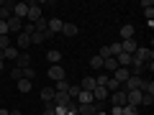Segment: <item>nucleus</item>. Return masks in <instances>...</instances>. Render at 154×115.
Here are the masks:
<instances>
[{
	"label": "nucleus",
	"mask_w": 154,
	"mask_h": 115,
	"mask_svg": "<svg viewBox=\"0 0 154 115\" xmlns=\"http://www.w3.org/2000/svg\"><path fill=\"white\" fill-rule=\"evenodd\" d=\"M77 31H80V28H77L75 23H64V26H62V33H64V36H77Z\"/></svg>",
	"instance_id": "20"
},
{
	"label": "nucleus",
	"mask_w": 154,
	"mask_h": 115,
	"mask_svg": "<svg viewBox=\"0 0 154 115\" xmlns=\"http://www.w3.org/2000/svg\"><path fill=\"white\" fill-rule=\"evenodd\" d=\"M105 90H108V92H116V90H121V84L116 82L113 77H108V82H105Z\"/></svg>",
	"instance_id": "26"
},
{
	"label": "nucleus",
	"mask_w": 154,
	"mask_h": 115,
	"mask_svg": "<svg viewBox=\"0 0 154 115\" xmlns=\"http://www.w3.org/2000/svg\"><path fill=\"white\" fill-rule=\"evenodd\" d=\"M46 74H49L51 79H54V82H59V79H67V74H64V66H62V64H51Z\"/></svg>",
	"instance_id": "3"
},
{
	"label": "nucleus",
	"mask_w": 154,
	"mask_h": 115,
	"mask_svg": "<svg viewBox=\"0 0 154 115\" xmlns=\"http://www.w3.org/2000/svg\"><path fill=\"white\" fill-rule=\"evenodd\" d=\"M154 105V95H141V108H152Z\"/></svg>",
	"instance_id": "30"
},
{
	"label": "nucleus",
	"mask_w": 154,
	"mask_h": 115,
	"mask_svg": "<svg viewBox=\"0 0 154 115\" xmlns=\"http://www.w3.org/2000/svg\"><path fill=\"white\" fill-rule=\"evenodd\" d=\"M80 90H88V92H93V90H95V77H85V79H82V82H80Z\"/></svg>",
	"instance_id": "18"
},
{
	"label": "nucleus",
	"mask_w": 154,
	"mask_h": 115,
	"mask_svg": "<svg viewBox=\"0 0 154 115\" xmlns=\"http://www.w3.org/2000/svg\"><path fill=\"white\" fill-rule=\"evenodd\" d=\"M16 66H18V69H26V66H31V56H28L26 51H21V54H18V59H16Z\"/></svg>",
	"instance_id": "13"
},
{
	"label": "nucleus",
	"mask_w": 154,
	"mask_h": 115,
	"mask_svg": "<svg viewBox=\"0 0 154 115\" xmlns=\"http://www.w3.org/2000/svg\"><path fill=\"white\" fill-rule=\"evenodd\" d=\"M110 102H113V108H123V105H126V92H123V90L110 92Z\"/></svg>",
	"instance_id": "7"
},
{
	"label": "nucleus",
	"mask_w": 154,
	"mask_h": 115,
	"mask_svg": "<svg viewBox=\"0 0 154 115\" xmlns=\"http://www.w3.org/2000/svg\"><path fill=\"white\" fill-rule=\"evenodd\" d=\"M110 115H123V108H110Z\"/></svg>",
	"instance_id": "36"
},
{
	"label": "nucleus",
	"mask_w": 154,
	"mask_h": 115,
	"mask_svg": "<svg viewBox=\"0 0 154 115\" xmlns=\"http://www.w3.org/2000/svg\"><path fill=\"white\" fill-rule=\"evenodd\" d=\"M128 38H134V26H123L121 28V38H118V41H128Z\"/></svg>",
	"instance_id": "22"
},
{
	"label": "nucleus",
	"mask_w": 154,
	"mask_h": 115,
	"mask_svg": "<svg viewBox=\"0 0 154 115\" xmlns=\"http://www.w3.org/2000/svg\"><path fill=\"white\" fill-rule=\"evenodd\" d=\"M69 90V82L67 79H59V82H54V92H67Z\"/></svg>",
	"instance_id": "25"
},
{
	"label": "nucleus",
	"mask_w": 154,
	"mask_h": 115,
	"mask_svg": "<svg viewBox=\"0 0 154 115\" xmlns=\"http://www.w3.org/2000/svg\"><path fill=\"white\" fill-rule=\"evenodd\" d=\"M93 92H88V90H80V95H77V105H93Z\"/></svg>",
	"instance_id": "12"
},
{
	"label": "nucleus",
	"mask_w": 154,
	"mask_h": 115,
	"mask_svg": "<svg viewBox=\"0 0 154 115\" xmlns=\"http://www.w3.org/2000/svg\"><path fill=\"white\" fill-rule=\"evenodd\" d=\"M13 16L21 18V21H26V16H28V3H16V5H13Z\"/></svg>",
	"instance_id": "11"
},
{
	"label": "nucleus",
	"mask_w": 154,
	"mask_h": 115,
	"mask_svg": "<svg viewBox=\"0 0 154 115\" xmlns=\"http://www.w3.org/2000/svg\"><path fill=\"white\" fill-rule=\"evenodd\" d=\"M118 44H121V51H123V54H131V56H134V51L139 49V41H136V38H128V41H118Z\"/></svg>",
	"instance_id": "8"
},
{
	"label": "nucleus",
	"mask_w": 154,
	"mask_h": 115,
	"mask_svg": "<svg viewBox=\"0 0 154 115\" xmlns=\"http://www.w3.org/2000/svg\"><path fill=\"white\" fill-rule=\"evenodd\" d=\"M90 66H93V69H103V59H100V56L95 54L93 59H90Z\"/></svg>",
	"instance_id": "31"
},
{
	"label": "nucleus",
	"mask_w": 154,
	"mask_h": 115,
	"mask_svg": "<svg viewBox=\"0 0 154 115\" xmlns=\"http://www.w3.org/2000/svg\"><path fill=\"white\" fill-rule=\"evenodd\" d=\"M123 115H139V108H134V105H123Z\"/></svg>",
	"instance_id": "32"
},
{
	"label": "nucleus",
	"mask_w": 154,
	"mask_h": 115,
	"mask_svg": "<svg viewBox=\"0 0 154 115\" xmlns=\"http://www.w3.org/2000/svg\"><path fill=\"white\" fill-rule=\"evenodd\" d=\"M44 115H57V113H54V105H51V102H46V110H44Z\"/></svg>",
	"instance_id": "35"
},
{
	"label": "nucleus",
	"mask_w": 154,
	"mask_h": 115,
	"mask_svg": "<svg viewBox=\"0 0 154 115\" xmlns=\"http://www.w3.org/2000/svg\"><path fill=\"white\" fill-rule=\"evenodd\" d=\"M8 46H11V38H8V36H0V49H8Z\"/></svg>",
	"instance_id": "33"
},
{
	"label": "nucleus",
	"mask_w": 154,
	"mask_h": 115,
	"mask_svg": "<svg viewBox=\"0 0 154 115\" xmlns=\"http://www.w3.org/2000/svg\"><path fill=\"white\" fill-rule=\"evenodd\" d=\"M8 77H11L13 82H18V79H21V77H23V69H18V66H13V69L8 72Z\"/></svg>",
	"instance_id": "27"
},
{
	"label": "nucleus",
	"mask_w": 154,
	"mask_h": 115,
	"mask_svg": "<svg viewBox=\"0 0 154 115\" xmlns=\"http://www.w3.org/2000/svg\"><path fill=\"white\" fill-rule=\"evenodd\" d=\"M103 69H108V74H113V72L118 69V61H116V56H108V59H103Z\"/></svg>",
	"instance_id": "16"
},
{
	"label": "nucleus",
	"mask_w": 154,
	"mask_h": 115,
	"mask_svg": "<svg viewBox=\"0 0 154 115\" xmlns=\"http://www.w3.org/2000/svg\"><path fill=\"white\" fill-rule=\"evenodd\" d=\"M41 18H44V16H41L38 3H36V0H31V3H28V16H26V21H28V23H38Z\"/></svg>",
	"instance_id": "1"
},
{
	"label": "nucleus",
	"mask_w": 154,
	"mask_h": 115,
	"mask_svg": "<svg viewBox=\"0 0 154 115\" xmlns=\"http://www.w3.org/2000/svg\"><path fill=\"white\" fill-rule=\"evenodd\" d=\"M28 46H31V36L18 33V49H28Z\"/></svg>",
	"instance_id": "23"
},
{
	"label": "nucleus",
	"mask_w": 154,
	"mask_h": 115,
	"mask_svg": "<svg viewBox=\"0 0 154 115\" xmlns=\"http://www.w3.org/2000/svg\"><path fill=\"white\" fill-rule=\"evenodd\" d=\"M41 100H44V105L51 102V100H54V90H51V87H44V90H41Z\"/></svg>",
	"instance_id": "24"
},
{
	"label": "nucleus",
	"mask_w": 154,
	"mask_h": 115,
	"mask_svg": "<svg viewBox=\"0 0 154 115\" xmlns=\"http://www.w3.org/2000/svg\"><path fill=\"white\" fill-rule=\"evenodd\" d=\"M8 113H11V110H5V108H0V115H8Z\"/></svg>",
	"instance_id": "39"
},
{
	"label": "nucleus",
	"mask_w": 154,
	"mask_h": 115,
	"mask_svg": "<svg viewBox=\"0 0 154 115\" xmlns=\"http://www.w3.org/2000/svg\"><path fill=\"white\" fill-rule=\"evenodd\" d=\"M116 61H118V66H123V69H128V66H131V54H118L116 56Z\"/></svg>",
	"instance_id": "17"
},
{
	"label": "nucleus",
	"mask_w": 154,
	"mask_h": 115,
	"mask_svg": "<svg viewBox=\"0 0 154 115\" xmlns=\"http://www.w3.org/2000/svg\"><path fill=\"white\" fill-rule=\"evenodd\" d=\"M18 54H21V51H18V46H8V49H3V56H5V59H13V61H16Z\"/></svg>",
	"instance_id": "19"
},
{
	"label": "nucleus",
	"mask_w": 154,
	"mask_h": 115,
	"mask_svg": "<svg viewBox=\"0 0 154 115\" xmlns=\"http://www.w3.org/2000/svg\"><path fill=\"white\" fill-rule=\"evenodd\" d=\"M13 0H3V5H0V21H8V18L13 16Z\"/></svg>",
	"instance_id": "6"
},
{
	"label": "nucleus",
	"mask_w": 154,
	"mask_h": 115,
	"mask_svg": "<svg viewBox=\"0 0 154 115\" xmlns=\"http://www.w3.org/2000/svg\"><path fill=\"white\" fill-rule=\"evenodd\" d=\"M108 54L110 56H118V54H121V44H118V41H116V44H108Z\"/></svg>",
	"instance_id": "29"
},
{
	"label": "nucleus",
	"mask_w": 154,
	"mask_h": 115,
	"mask_svg": "<svg viewBox=\"0 0 154 115\" xmlns=\"http://www.w3.org/2000/svg\"><path fill=\"white\" fill-rule=\"evenodd\" d=\"M126 105L141 108V92H139V90H131V92H126Z\"/></svg>",
	"instance_id": "9"
},
{
	"label": "nucleus",
	"mask_w": 154,
	"mask_h": 115,
	"mask_svg": "<svg viewBox=\"0 0 154 115\" xmlns=\"http://www.w3.org/2000/svg\"><path fill=\"white\" fill-rule=\"evenodd\" d=\"M62 26H64V21H62V18H49V21H46V28H49L51 36L62 33Z\"/></svg>",
	"instance_id": "5"
},
{
	"label": "nucleus",
	"mask_w": 154,
	"mask_h": 115,
	"mask_svg": "<svg viewBox=\"0 0 154 115\" xmlns=\"http://www.w3.org/2000/svg\"><path fill=\"white\" fill-rule=\"evenodd\" d=\"M93 100L95 102H105V100H108V90L105 87H95L93 90Z\"/></svg>",
	"instance_id": "15"
},
{
	"label": "nucleus",
	"mask_w": 154,
	"mask_h": 115,
	"mask_svg": "<svg viewBox=\"0 0 154 115\" xmlns=\"http://www.w3.org/2000/svg\"><path fill=\"white\" fill-rule=\"evenodd\" d=\"M8 115H23V113H21V110H11V113H8Z\"/></svg>",
	"instance_id": "37"
},
{
	"label": "nucleus",
	"mask_w": 154,
	"mask_h": 115,
	"mask_svg": "<svg viewBox=\"0 0 154 115\" xmlns=\"http://www.w3.org/2000/svg\"><path fill=\"white\" fill-rule=\"evenodd\" d=\"M110 77H113L116 82H118V84H121V87H123V84H126V79H128V77H131V69H123V66H118V69H116V72H113V74H110Z\"/></svg>",
	"instance_id": "4"
},
{
	"label": "nucleus",
	"mask_w": 154,
	"mask_h": 115,
	"mask_svg": "<svg viewBox=\"0 0 154 115\" xmlns=\"http://www.w3.org/2000/svg\"><path fill=\"white\" fill-rule=\"evenodd\" d=\"M0 36H8V23L0 21Z\"/></svg>",
	"instance_id": "34"
},
{
	"label": "nucleus",
	"mask_w": 154,
	"mask_h": 115,
	"mask_svg": "<svg viewBox=\"0 0 154 115\" xmlns=\"http://www.w3.org/2000/svg\"><path fill=\"white\" fill-rule=\"evenodd\" d=\"M31 87H33V82H28V79H23V77L16 82V90H18V92H23V95L31 92Z\"/></svg>",
	"instance_id": "14"
},
{
	"label": "nucleus",
	"mask_w": 154,
	"mask_h": 115,
	"mask_svg": "<svg viewBox=\"0 0 154 115\" xmlns=\"http://www.w3.org/2000/svg\"><path fill=\"white\" fill-rule=\"evenodd\" d=\"M141 82H144V77H139V74H131L126 79V84H123V92H131V90H139L141 87Z\"/></svg>",
	"instance_id": "2"
},
{
	"label": "nucleus",
	"mask_w": 154,
	"mask_h": 115,
	"mask_svg": "<svg viewBox=\"0 0 154 115\" xmlns=\"http://www.w3.org/2000/svg\"><path fill=\"white\" fill-rule=\"evenodd\" d=\"M5 23H8V33H21V28H23V21L16 18V16H11Z\"/></svg>",
	"instance_id": "10"
},
{
	"label": "nucleus",
	"mask_w": 154,
	"mask_h": 115,
	"mask_svg": "<svg viewBox=\"0 0 154 115\" xmlns=\"http://www.w3.org/2000/svg\"><path fill=\"white\" fill-rule=\"evenodd\" d=\"M46 59H49V64H59V59H62V51H57V49L46 51Z\"/></svg>",
	"instance_id": "21"
},
{
	"label": "nucleus",
	"mask_w": 154,
	"mask_h": 115,
	"mask_svg": "<svg viewBox=\"0 0 154 115\" xmlns=\"http://www.w3.org/2000/svg\"><path fill=\"white\" fill-rule=\"evenodd\" d=\"M23 79H28V82H33V79H36V69H31V66H26V69H23Z\"/></svg>",
	"instance_id": "28"
},
{
	"label": "nucleus",
	"mask_w": 154,
	"mask_h": 115,
	"mask_svg": "<svg viewBox=\"0 0 154 115\" xmlns=\"http://www.w3.org/2000/svg\"><path fill=\"white\" fill-rule=\"evenodd\" d=\"M0 59H3V61H5V56H3V49H0Z\"/></svg>",
	"instance_id": "41"
},
{
	"label": "nucleus",
	"mask_w": 154,
	"mask_h": 115,
	"mask_svg": "<svg viewBox=\"0 0 154 115\" xmlns=\"http://www.w3.org/2000/svg\"><path fill=\"white\" fill-rule=\"evenodd\" d=\"M0 72H5V61L3 59H0Z\"/></svg>",
	"instance_id": "38"
},
{
	"label": "nucleus",
	"mask_w": 154,
	"mask_h": 115,
	"mask_svg": "<svg viewBox=\"0 0 154 115\" xmlns=\"http://www.w3.org/2000/svg\"><path fill=\"white\" fill-rule=\"evenodd\" d=\"M93 115H105V113H103V110H95V113H93Z\"/></svg>",
	"instance_id": "40"
}]
</instances>
